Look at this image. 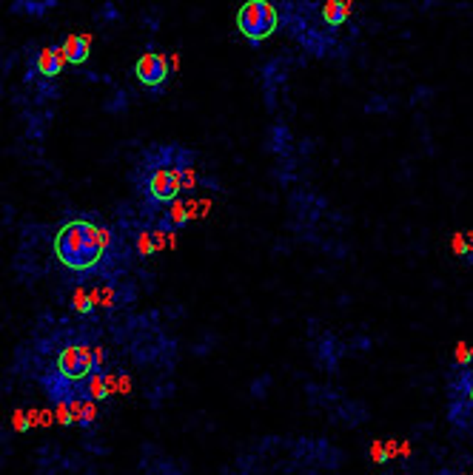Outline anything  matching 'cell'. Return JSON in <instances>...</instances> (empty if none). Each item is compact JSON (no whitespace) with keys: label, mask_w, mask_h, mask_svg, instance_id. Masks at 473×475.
<instances>
[{"label":"cell","mask_w":473,"mask_h":475,"mask_svg":"<svg viewBox=\"0 0 473 475\" xmlns=\"http://www.w3.org/2000/svg\"><path fill=\"white\" fill-rule=\"evenodd\" d=\"M109 231L86 222V220H75L66 222L57 233H55V256L68 268V271H91L100 262L109 251Z\"/></svg>","instance_id":"1"},{"label":"cell","mask_w":473,"mask_h":475,"mask_svg":"<svg viewBox=\"0 0 473 475\" xmlns=\"http://www.w3.org/2000/svg\"><path fill=\"white\" fill-rule=\"evenodd\" d=\"M277 26H279V14L268 0H248L236 12V29L251 43H263L277 32Z\"/></svg>","instance_id":"2"},{"label":"cell","mask_w":473,"mask_h":475,"mask_svg":"<svg viewBox=\"0 0 473 475\" xmlns=\"http://www.w3.org/2000/svg\"><path fill=\"white\" fill-rule=\"evenodd\" d=\"M183 174L185 168H180L177 162H157L149 168L146 177V194L151 202H174L180 188H183Z\"/></svg>","instance_id":"3"},{"label":"cell","mask_w":473,"mask_h":475,"mask_svg":"<svg viewBox=\"0 0 473 475\" xmlns=\"http://www.w3.org/2000/svg\"><path fill=\"white\" fill-rule=\"evenodd\" d=\"M57 370L63 378H89L91 370H98V356H94L91 345L86 342H75V345H66L57 356Z\"/></svg>","instance_id":"4"},{"label":"cell","mask_w":473,"mask_h":475,"mask_svg":"<svg viewBox=\"0 0 473 475\" xmlns=\"http://www.w3.org/2000/svg\"><path fill=\"white\" fill-rule=\"evenodd\" d=\"M169 71H171V57L169 55L165 52H146L134 66V77L146 88L157 91L165 80H169Z\"/></svg>","instance_id":"5"},{"label":"cell","mask_w":473,"mask_h":475,"mask_svg":"<svg viewBox=\"0 0 473 475\" xmlns=\"http://www.w3.org/2000/svg\"><path fill=\"white\" fill-rule=\"evenodd\" d=\"M63 66H66V55H63L60 46H43L35 57V68L43 77H57L63 71Z\"/></svg>","instance_id":"6"},{"label":"cell","mask_w":473,"mask_h":475,"mask_svg":"<svg viewBox=\"0 0 473 475\" xmlns=\"http://www.w3.org/2000/svg\"><path fill=\"white\" fill-rule=\"evenodd\" d=\"M60 49L66 55V63L83 66L89 60V55H91V35H68Z\"/></svg>","instance_id":"7"},{"label":"cell","mask_w":473,"mask_h":475,"mask_svg":"<svg viewBox=\"0 0 473 475\" xmlns=\"http://www.w3.org/2000/svg\"><path fill=\"white\" fill-rule=\"evenodd\" d=\"M348 14H351V3H345V0H328L322 6V17H325L328 26H342L348 20Z\"/></svg>","instance_id":"8"},{"label":"cell","mask_w":473,"mask_h":475,"mask_svg":"<svg viewBox=\"0 0 473 475\" xmlns=\"http://www.w3.org/2000/svg\"><path fill=\"white\" fill-rule=\"evenodd\" d=\"M188 220H192V217H188V208L180 205V202H174L171 211L165 213V231H177V228H183Z\"/></svg>","instance_id":"9"},{"label":"cell","mask_w":473,"mask_h":475,"mask_svg":"<svg viewBox=\"0 0 473 475\" xmlns=\"http://www.w3.org/2000/svg\"><path fill=\"white\" fill-rule=\"evenodd\" d=\"M86 393H89V398H94V401H103V398L109 396V390H106V376L91 373L89 382H86Z\"/></svg>","instance_id":"10"},{"label":"cell","mask_w":473,"mask_h":475,"mask_svg":"<svg viewBox=\"0 0 473 475\" xmlns=\"http://www.w3.org/2000/svg\"><path fill=\"white\" fill-rule=\"evenodd\" d=\"M91 307H94L91 293H86L83 288H77V291H75V311H77V313H89Z\"/></svg>","instance_id":"11"},{"label":"cell","mask_w":473,"mask_h":475,"mask_svg":"<svg viewBox=\"0 0 473 475\" xmlns=\"http://www.w3.org/2000/svg\"><path fill=\"white\" fill-rule=\"evenodd\" d=\"M55 418L60 424H75V416H72V401H57L55 407Z\"/></svg>","instance_id":"12"},{"label":"cell","mask_w":473,"mask_h":475,"mask_svg":"<svg viewBox=\"0 0 473 475\" xmlns=\"http://www.w3.org/2000/svg\"><path fill=\"white\" fill-rule=\"evenodd\" d=\"M154 233H140V240H137V251H140V256H151V253H157L154 251V240H151Z\"/></svg>","instance_id":"13"},{"label":"cell","mask_w":473,"mask_h":475,"mask_svg":"<svg viewBox=\"0 0 473 475\" xmlns=\"http://www.w3.org/2000/svg\"><path fill=\"white\" fill-rule=\"evenodd\" d=\"M94 418H98V405H94V398H86V407H83L80 424H94Z\"/></svg>","instance_id":"14"},{"label":"cell","mask_w":473,"mask_h":475,"mask_svg":"<svg viewBox=\"0 0 473 475\" xmlns=\"http://www.w3.org/2000/svg\"><path fill=\"white\" fill-rule=\"evenodd\" d=\"M451 248H454L456 256H465V253H467V240H465V233H454Z\"/></svg>","instance_id":"15"},{"label":"cell","mask_w":473,"mask_h":475,"mask_svg":"<svg viewBox=\"0 0 473 475\" xmlns=\"http://www.w3.org/2000/svg\"><path fill=\"white\" fill-rule=\"evenodd\" d=\"M454 359H456L459 365H467V362L473 359V356H470V347H467L465 342H459V345H456V350H454Z\"/></svg>","instance_id":"16"},{"label":"cell","mask_w":473,"mask_h":475,"mask_svg":"<svg viewBox=\"0 0 473 475\" xmlns=\"http://www.w3.org/2000/svg\"><path fill=\"white\" fill-rule=\"evenodd\" d=\"M371 458H373L376 464L388 461V456H385V444H382V441H373V444H371Z\"/></svg>","instance_id":"17"},{"label":"cell","mask_w":473,"mask_h":475,"mask_svg":"<svg viewBox=\"0 0 473 475\" xmlns=\"http://www.w3.org/2000/svg\"><path fill=\"white\" fill-rule=\"evenodd\" d=\"M12 427H15L17 433L29 430V418H26V413H23V410H17V413H15V418H12Z\"/></svg>","instance_id":"18"},{"label":"cell","mask_w":473,"mask_h":475,"mask_svg":"<svg viewBox=\"0 0 473 475\" xmlns=\"http://www.w3.org/2000/svg\"><path fill=\"white\" fill-rule=\"evenodd\" d=\"M385 456H388V461H393V458L399 456V444H396V438L385 441Z\"/></svg>","instance_id":"19"},{"label":"cell","mask_w":473,"mask_h":475,"mask_svg":"<svg viewBox=\"0 0 473 475\" xmlns=\"http://www.w3.org/2000/svg\"><path fill=\"white\" fill-rule=\"evenodd\" d=\"M165 245H169V240L163 236V231H154V251H163Z\"/></svg>","instance_id":"20"},{"label":"cell","mask_w":473,"mask_h":475,"mask_svg":"<svg viewBox=\"0 0 473 475\" xmlns=\"http://www.w3.org/2000/svg\"><path fill=\"white\" fill-rule=\"evenodd\" d=\"M120 393H123V396L131 393V378H129V376H120Z\"/></svg>","instance_id":"21"},{"label":"cell","mask_w":473,"mask_h":475,"mask_svg":"<svg viewBox=\"0 0 473 475\" xmlns=\"http://www.w3.org/2000/svg\"><path fill=\"white\" fill-rule=\"evenodd\" d=\"M467 396H470V401H473V378H470V387H467Z\"/></svg>","instance_id":"22"}]
</instances>
